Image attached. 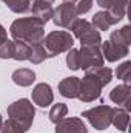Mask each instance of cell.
<instances>
[{
    "label": "cell",
    "mask_w": 131,
    "mask_h": 133,
    "mask_svg": "<svg viewBox=\"0 0 131 133\" xmlns=\"http://www.w3.org/2000/svg\"><path fill=\"white\" fill-rule=\"evenodd\" d=\"M9 33L14 40L26 42L28 45H37L43 42L45 37V23L37 17H23L11 23Z\"/></svg>",
    "instance_id": "obj_1"
},
{
    "label": "cell",
    "mask_w": 131,
    "mask_h": 133,
    "mask_svg": "<svg viewBox=\"0 0 131 133\" xmlns=\"http://www.w3.org/2000/svg\"><path fill=\"white\" fill-rule=\"evenodd\" d=\"M43 46L46 50L48 59L59 56L60 53H66L74 45V37L68 31H51L43 37Z\"/></svg>",
    "instance_id": "obj_2"
},
{
    "label": "cell",
    "mask_w": 131,
    "mask_h": 133,
    "mask_svg": "<svg viewBox=\"0 0 131 133\" xmlns=\"http://www.w3.org/2000/svg\"><path fill=\"white\" fill-rule=\"evenodd\" d=\"M6 111H8V116L14 119L16 122H19L25 132L31 129L34 116H35V110H34V105L28 99L22 98V99L12 102L11 105H8Z\"/></svg>",
    "instance_id": "obj_3"
},
{
    "label": "cell",
    "mask_w": 131,
    "mask_h": 133,
    "mask_svg": "<svg viewBox=\"0 0 131 133\" xmlns=\"http://www.w3.org/2000/svg\"><path fill=\"white\" fill-rule=\"evenodd\" d=\"M69 30L72 31L74 37H77L82 43V46H100L102 43V37L100 33L91 25V22L85 20V19H76Z\"/></svg>",
    "instance_id": "obj_4"
},
{
    "label": "cell",
    "mask_w": 131,
    "mask_h": 133,
    "mask_svg": "<svg viewBox=\"0 0 131 133\" xmlns=\"http://www.w3.org/2000/svg\"><path fill=\"white\" fill-rule=\"evenodd\" d=\"M113 115H114V107L110 105H97L93 107L90 110H85L82 113V116L96 129V130H105L111 125L113 121Z\"/></svg>",
    "instance_id": "obj_5"
},
{
    "label": "cell",
    "mask_w": 131,
    "mask_h": 133,
    "mask_svg": "<svg viewBox=\"0 0 131 133\" xmlns=\"http://www.w3.org/2000/svg\"><path fill=\"white\" fill-rule=\"evenodd\" d=\"M102 85L96 77L85 74L83 79H80V87H79V99L82 102H93L100 98V91H102Z\"/></svg>",
    "instance_id": "obj_6"
},
{
    "label": "cell",
    "mask_w": 131,
    "mask_h": 133,
    "mask_svg": "<svg viewBox=\"0 0 131 133\" xmlns=\"http://www.w3.org/2000/svg\"><path fill=\"white\" fill-rule=\"evenodd\" d=\"M77 11H76V5L74 3H66L63 2L62 5L57 6V9H54L53 12V22L60 26V28H69L71 23L77 19Z\"/></svg>",
    "instance_id": "obj_7"
},
{
    "label": "cell",
    "mask_w": 131,
    "mask_h": 133,
    "mask_svg": "<svg viewBox=\"0 0 131 133\" xmlns=\"http://www.w3.org/2000/svg\"><path fill=\"white\" fill-rule=\"evenodd\" d=\"M79 54H80V68L82 70L103 65L105 59H103L99 46H82L79 50Z\"/></svg>",
    "instance_id": "obj_8"
},
{
    "label": "cell",
    "mask_w": 131,
    "mask_h": 133,
    "mask_svg": "<svg viewBox=\"0 0 131 133\" xmlns=\"http://www.w3.org/2000/svg\"><path fill=\"white\" fill-rule=\"evenodd\" d=\"M102 56L103 59H106L108 62H116L122 57H127L128 53H130V46H125V45H119V43H114L111 40H106V42H102Z\"/></svg>",
    "instance_id": "obj_9"
},
{
    "label": "cell",
    "mask_w": 131,
    "mask_h": 133,
    "mask_svg": "<svg viewBox=\"0 0 131 133\" xmlns=\"http://www.w3.org/2000/svg\"><path fill=\"white\" fill-rule=\"evenodd\" d=\"M100 8H103L105 11H108L111 14V17L119 23L125 14H127V6H128V0H96Z\"/></svg>",
    "instance_id": "obj_10"
},
{
    "label": "cell",
    "mask_w": 131,
    "mask_h": 133,
    "mask_svg": "<svg viewBox=\"0 0 131 133\" xmlns=\"http://www.w3.org/2000/svg\"><path fill=\"white\" fill-rule=\"evenodd\" d=\"M33 102L35 105L45 108V107H49L54 101V95H53V88L49 84H45V82H40L34 87L33 93Z\"/></svg>",
    "instance_id": "obj_11"
},
{
    "label": "cell",
    "mask_w": 131,
    "mask_h": 133,
    "mask_svg": "<svg viewBox=\"0 0 131 133\" xmlns=\"http://www.w3.org/2000/svg\"><path fill=\"white\" fill-rule=\"evenodd\" d=\"M110 99L113 101L114 104H117L120 108L130 111L131 110V88H130V85L122 84V85L114 87L110 91Z\"/></svg>",
    "instance_id": "obj_12"
},
{
    "label": "cell",
    "mask_w": 131,
    "mask_h": 133,
    "mask_svg": "<svg viewBox=\"0 0 131 133\" xmlns=\"http://www.w3.org/2000/svg\"><path fill=\"white\" fill-rule=\"evenodd\" d=\"M56 133H88L80 118H65L56 124Z\"/></svg>",
    "instance_id": "obj_13"
},
{
    "label": "cell",
    "mask_w": 131,
    "mask_h": 133,
    "mask_svg": "<svg viewBox=\"0 0 131 133\" xmlns=\"http://www.w3.org/2000/svg\"><path fill=\"white\" fill-rule=\"evenodd\" d=\"M79 87H80V79L76 77V76H71V77H65L60 81L59 84V93L63 96V98H69V99H74L79 96Z\"/></svg>",
    "instance_id": "obj_14"
},
{
    "label": "cell",
    "mask_w": 131,
    "mask_h": 133,
    "mask_svg": "<svg viewBox=\"0 0 131 133\" xmlns=\"http://www.w3.org/2000/svg\"><path fill=\"white\" fill-rule=\"evenodd\" d=\"M31 12H33L34 17L40 19L43 23H46L48 20L53 19V5L48 3V2H43V0H34L33 5H31Z\"/></svg>",
    "instance_id": "obj_15"
},
{
    "label": "cell",
    "mask_w": 131,
    "mask_h": 133,
    "mask_svg": "<svg viewBox=\"0 0 131 133\" xmlns=\"http://www.w3.org/2000/svg\"><path fill=\"white\" fill-rule=\"evenodd\" d=\"M11 79L19 87H30L35 81V73L33 70H30V68H19V70H16L12 73Z\"/></svg>",
    "instance_id": "obj_16"
},
{
    "label": "cell",
    "mask_w": 131,
    "mask_h": 133,
    "mask_svg": "<svg viewBox=\"0 0 131 133\" xmlns=\"http://www.w3.org/2000/svg\"><path fill=\"white\" fill-rule=\"evenodd\" d=\"M85 74H90V76L96 77L99 82H100L102 87L108 85V84L111 82V79H113V70L108 68V66H103V65L88 68V70H85Z\"/></svg>",
    "instance_id": "obj_17"
},
{
    "label": "cell",
    "mask_w": 131,
    "mask_h": 133,
    "mask_svg": "<svg viewBox=\"0 0 131 133\" xmlns=\"http://www.w3.org/2000/svg\"><path fill=\"white\" fill-rule=\"evenodd\" d=\"M117 22L111 17V14L108 12V11H99L94 14V17H93V22H91V25L97 30V31H106L111 25H116Z\"/></svg>",
    "instance_id": "obj_18"
},
{
    "label": "cell",
    "mask_w": 131,
    "mask_h": 133,
    "mask_svg": "<svg viewBox=\"0 0 131 133\" xmlns=\"http://www.w3.org/2000/svg\"><path fill=\"white\" fill-rule=\"evenodd\" d=\"M111 124H114V127L120 132H127L128 124H130V113L120 107L114 108V115H113V121Z\"/></svg>",
    "instance_id": "obj_19"
},
{
    "label": "cell",
    "mask_w": 131,
    "mask_h": 133,
    "mask_svg": "<svg viewBox=\"0 0 131 133\" xmlns=\"http://www.w3.org/2000/svg\"><path fill=\"white\" fill-rule=\"evenodd\" d=\"M111 42L114 43H119V45H125V46H130L131 42V26L130 25H125L122 26L120 30H116L111 33V37H110Z\"/></svg>",
    "instance_id": "obj_20"
},
{
    "label": "cell",
    "mask_w": 131,
    "mask_h": 133,
    "mask_svg": "<svg viewBox=\"0 0 131 133\" xmlns=\"http://www.w3.org/2000/svg\"><path fill=\"white\" fill-rule=\"evenodd\" d=\"M31 45H28L26 42L22 40H14V54L12 59L16 61H28L31 56Z\"/></svg>",
    "instance_id": "obj_21"
},
{
    "label": "cell",
    "mask_w": 131,
    "mask_h": 133,
    "mask_svg": "<svg viewBox=\"0 0 131 133\" xmlns=\"http://www.w3.org/2000/svg\"><path fill=\"white\" fill-rule=\"evenodd\" d=\"M12 12H28L31 11V5H33V0H2Z\"/></svg>",
    "instance_id": "obj_22"
},
{
    "label": "cell",
    "mask_w": 131,
    "mask_h": 133,
    "mask_svg": "<svg viewBox=\"0 0 131 133\" xmlns=\"http://www.w3.org/2000/svg\"><path fill=\"white\" fill-rule=\"evenodd\" d=\"M66 115H68V107H66V104H62V102H57V104H54L53 105V108L49 110V121L53 122V124H57V122H60L62 119H65Z\"/></svg>",
    "instance_id": "obj_23"
},
{
    "label": "cell",
    "mask_w": 131,
    "mask_h": 133,
    "mask_svg": "<svg viewBox=\"0 0 131 133\" xmlns=\"http://www.w3.org/2000/svg\"><path fill=\"white\" fill-rule=\"evenodd\" d=\"M45 59H48V54H46V50L43 46V43H37L31 48V56H30V62L34 64V65H39L42 64Z\"/></svg>",
    "instance_id": "obj_24"
},
{
    "label": "cell",
    "mask_w": 131,
    "mask_h": 133,
    "mask_svg": "<svg viewBox=\"0 0 131 133\" xmlns=\"http://www.w3.org/2000/svg\"><path fill=\"white\" fill-rule=\"evenodd\" d=\"M116 74H117L119 79L123 81V84L130 85L131 84V62L130 61H127V62H123V64H120L117 66L116 68Z\"/></svg>",
    "instance_id": "obj_25"
},
{
    "label": "cell",
    "mask_w": 131,
    "mask_h": 133,
    "mask_svg": "<svg viewBox=\"0 0 131 133\" xmlns=\"http://www.w3.org/2000/svg\"><path fill=\"white\" fill-rule=\"evenodd\" d=\"M66 65L69 70L76 71V70H80V54H79V50H74L71 48L69 51H66Z\"/></svg>",
    "instance_id": "obj_26"
},
{
    "label": "cell",
    "mask_w": 131,
    "mask_h": 133,
    "mask_svg": "<svg viewBox=\"0 0 131 133\" xmlns=\"http://www.w3.org/2000/svg\"><path fill=\"white\" fill-rule=\"evenodd\" d=\"M14 54V40H5L0 43V59H12Z\"/></svg>",
    "instance_id": "obj_27"
},
{
    "label": "cell",
    "mask_w": 131,
    "mask_h": 133,
    "mask_svg": "<svg viewBox=\"0 0 131 133\" xmlns=\"http://www.w3.org/2000/svg\"><path fill=\"white\" fill-rule=\"evenodd\" d=\"M0 133H25V130L22 129V125L19 122H16L14 119L9 118L6 122H3Z\"/></svg>",
    "instance_id": "obj_28"
},
{
    "label": "cell",
    "mask_w": 131,
    "mask_h": 133,
    "mask_svg": "<svg viewBox=\"0 0 131 133\" xmlns=\"http://www.w3.org/2000/svg\"><path fill=\"white\" fill-rule=\"evenodd\" d=\"M91 8H93V0H77L76 11H77V14H79V16L86 14Z\"/></svg>",
    "instance_id": "obj_29"
},
{
    "label": "cell",
    "mask_w": 131,
    "mask_h": 133,
    "mask_svg": "<svg viewBox=\"0 0 131 133\" xmlns=\"http://www.w3.org/2000/svg\"><path fill=\"white\" fill-rule=\"evenodd\" d=\"M6 39H8V31L5 30V26H3V25H0V43H2V42H5Z\"/></svg>",
    "instance_id": "obj_30"
},
{
    "label": "cell",
    "mask_w": 131,
    "mask_h": 133,
    "mask_svg": "<svg viewBox=\"0 0 131 133\" xmlns=\"http://www.w3.org/2000/svg\"><path fill=\"white\" fill-rule=\"evenodd\" d=\"M2 125H3V119H2V115H0V130H2Z\"/></svg>",
    "instance_id": "obj_31"
},
{
    "label": "cell",
    "mask_w": 131,
    "mask_h": 133,
    "mask_svg": "<svg viewBox=\"0 0 131 133\" xmlns=\"http://www.w3.org/2000/svg\"><path fill=\"white\" fill-rule=\"evenodd\" d=\"M63 2H66V3H74V2H77V0H63Z\"/></svg>",
    "instance_id": "obj_32"
},
{
    "label": "cell",
    "mask_w": 131,
    "mask_h": 133,
    "mask_svg": "<svg viewBox=\"0 0 131 133\" xmlns=\"http://www.w3.org/2000/svg\"><path fill=\"white\" fill-rule=\"evenodd\" d=\"M43 2H48V3H51V5H53V3H54L56 0H43Z\"/></svg>",
    "instance_id": "obj_33"
}]
</instances>
